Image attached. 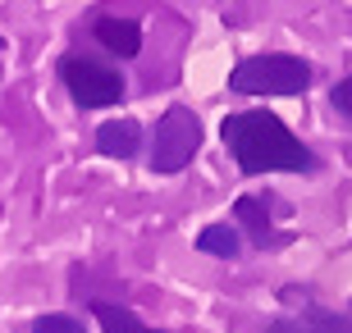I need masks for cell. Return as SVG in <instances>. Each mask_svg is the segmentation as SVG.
<instances>
[{
	"label": "cell",
	"mask_w": 352,
	"mask_h": 333,
	"mask_svg": "<svg viewBox=\"0 0 352 333\" xmlns=\"http://www.w3.org/2000/svg\"><path fill=\"white\" fill-rule=\"evenodd\" d=\"M234 215H238V224L252 233V242L261 246V251H279V246L288 242V233H279L270 224V210H265L261 196H238V201H234Z\"/></svg>",
	"instance_id": "obj_5"
},
{
	"label": "cell",
	"mask_w": 352,
	"mask_h": 333,
	"mask_svg": "<svg viewBox=\"0 0 352 333\" xmlns=\"http://www.w3.org/2000/svg\"><path fill=\"white\" fill-rule=\"evenodd\" d=\"M220 137H224V146H229V155L238 160L243 174H279V169H288V174H311V169H320V160L270 110L229 115L220 124Z\"/></svg>",
	"instance_id": "obj_1"
},
{
	"label": "cell",
	"mask_w": 352,
	"mask_h": 333,
	"mask_svg": "<svg viewBox=\"0 0 352 333\" xmlns=\"http://www.w3.org/2000/svg\"><path fill=\"white\" fill-rule=\"evenodd\" d=\"M91 32H96V41H101L105 51H115L119 60H133V55L142 51V27L133 23V19H115V14H105V19L91 23Z\"/></svg>",
	"instance_id": "obj_7"
},
{
	"label": "cell",
	"mask_w": 352,
	"mask_h": 333,
	"mask_svg": "<svg viewBox=\"0 0 352 333\" xmlns=\"http://www.w3.org/2000/svg\"><path fill=\"white\" fill-rule=\"evenodd\" d=\"M138 146H142V128L133 119H110L96 128V151L110 155V160H133Z\"/></svg>",
	"instance_id": "obj_8"
},
{
	"label": "cell",
	"mask_w": 352,
	"mask_h": 333,
	"mask_svg": "<svg viewBox=\"0 0 352 333\" xmlns=\"http://www.w3.org/2000/svg\"><path fill=\"white\" fill-rule=\"evenodd\" d=\"M28 333H87V324L74 315H41V320H32Z\"/></svg>",
	"instance_id": "obj_11"
},
{
	"label": "cell",
	"mask_w": 352,
	"mask_h": 333,
	"mask_svg": "<svg viewBox=\"0 0 352 333\" xmlns=\"http://www.w3.org/2000/svg\"><path fill=\"white\" fill-rule=\"evenodd\" d=\"M0 55H5V41H0Z\"/></svg>",
	"instance_id": "obj_13"
},
{
	"label": "cell",
	"mask_w": 352,
	"mask_h": 333,
	"mask_svg": "<svg viewBox=\"0 0 352 333\" xmlns=\"http://www.w3.org/2000/svg\"><path fill=\"white\" fill-rule=\"evenodd\" d=\"M265 333H352V320L339 310H298V315H279L265 324Z\"/></svg>",
	"instance_id": "obj_6"
},
{
	"label": "cell",
	"mask_w": 352,
	"mask_h": 333,
	"mask_svg": "<svg viewBox=\"0 0 352 333\" xmlns=\"http://www.w3.org/2000/svg\"><path fill=\"white\" fill-rule=\"evenodd\" d=\"M91 315L101 320V333H160V329H146L129 306H115V301H91Z\"/></svg>",
	"instance_id": "obj_9"
},
{
	"label": "cell",
	"mask_w": 352,
	"mask_h": 333,
	"mask_svg": "<svg viewBox=\"0 0 352 333\" xmlns=\"http://www.w3.org/2000/svg\"><path fill=\"white\" fill-rule=\"evenodd\" d=\"M60 78H65L69 96L82 105V110H105V105L124 101V73L115 65H101V60H87V55H65L60 60Z\"/></svg>",
	"instance_id": "obj_4"
},
{
	"label": "cell",
	"mask_w": 352,
	"mask_h": 333,
	"mask_svg": "<svg viewBox=\"0 0 352 333\" xmlns=\"http://www.w3.org/2000/svg\"><path fill=\"white\" fill-rule=\"evenodd\" d=\"M201 119L188 110V105H170L156 124V137H151V174H179V169L192 165V155L201 151Z\"/></svg>",
	"instance_id": "obj_3"
},
{
	"label": "cell",
	"mask_w": 352,
	"mask_h": 333,
	"mask_svg": "<svg viewBox=\"0 0 352 333\" xmlns=\"http://www.w3.org/2000/svg\"><path fill=\"white\" fill-rule=\"evenodd\" d=\"M229 87L238 96H302L311 87V65L298 55H252L234 65Z\"/></svg>",
	"instance_id": "obj_2"
},
{
	"label": "cell",
	"mask_w": 352,
	"mask_h": 333,
	"mask_svg": "<svg viewBox=\"0 0 352 333\" xmlns=\"http://www.w3.org/2000/svg\"><path fill=\"white\" fill-rule=\"evenodd\" d=\"M329 101H334V110H339V115H348V119H352V78L334 82V91H329Z\"/></svg>",
	"instance_id": "obj_12"
},
{
	"label": "cell",
	"mask_w": 352,
	"mask_h": 333,
	"mask_svg": "<svg viewBox=\"0 0 352 333\" xmlns=\"http://www.w3.org/2000/svg\"><path fill=\"white\" fill-rule=\"evenodd\" d=\"M197 246H201L206 256H220V260H234L238 251H243L238 229H229V224H206V229L197 233Z\"/></svg>",
	"instance_id": "obj_10"
}]
</instances>
